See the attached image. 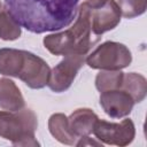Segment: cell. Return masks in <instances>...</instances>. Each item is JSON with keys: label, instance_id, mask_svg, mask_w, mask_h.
Masks as SVG:
<instances>
[{"label": "cell", "instance_id": "3", "mask_svg": "<svg viewBox=\"0 0 147 147\" xmlns=\"http://www.w3.org/2000/svg\"><path fill=\"white\" fill-rule=\"evenodd\" d=\"M37 127V115L29 108L0 111V137L11 141L14 146H39L34 137Z\"/></svg>", "mask_w": 147, "mask_h": 147}, {"label": "cell", "instance_id": "19", "mask_svg": "<svg viewBox=\"0 0 147 147\" xmlns=\"http://www.w3.org/2000/svg\"><path fill=\"white\" fill-rule=\"evenodd\" d=\"M106 1H107V0H86L85 2H86L90 7H92V8H99V7L103 6V5L106 3Z\"/></svg>", "mask_w": 147, "mask_h": 147}, {"label": "cell", "instance_id": "16", "mask_svg": "<svg viewBox=\"0 0 147 147\" xmlns=\"http://www.w3.org/2000/svg\"><path fill=\"white\" fill-rule=\"evenodd\" d=\"M21 25L13 18L6 8L0 10V39L6 41L16 40L21 37Z\"/></svg>", "mask_w": 147, "mask_h": 147}, {"label": "cell", "instance_id": "4", "mask_svg": "<svg viewBox=\"0 0 147 147\" xmlns=\"http://www.w3.org/2000/svg\"><path fill=\"white\" fill-rule=\"evenodd\" d=\"M131 62V51L124 44L110 40L99 45L85 59V63L90 68L100 70H122Z\"/></svg>", "mask_w": 147, "mask_h": 147}, {"label": "cell", "instance_id": "7", "mask_svg": "<svg viewBox=\"0 0 147 147\" xmlns=\"http://www.w3.org/2000/svg\"><path fill=\"white\" fill-rule=\"evenodd\" d=\"M49 72L51 68L44 59L31 52L24 51V62L17 78H20L28 87L33 90L45 87L48 83Z\"/></svg>", "mask_w": 147, "mask_h": 147}, {"label": "cell", "instance_id": "1", "mask_svg": "<svg viewBox=\"0 0 147 147\" xmlns=\"http://www.w3.org/2000/svg\"><path fill=\"white\" fill-rule=\"evenodd\" d=\"M79 0H5L13 18L32 33L59 31L77 16Z\"/></svg>", "mask_w": 147, "mask_h": 147}, {"label": "cell", "instance_id": "15", "mask_svg": "<svg viewBox=\"0 0 147 147\" xmlns=\"http://www.w3.org/2000/svg\"><path fill=\"white\" fill-rule=\"evenodd\" d=\"M123 76L121 70H101L95 77V87L100 93L121 88Z\"/></svg>", "mask_w": 147, "mask_h": 147}, {"label": "cell", "instance_id": "12", "mask_svg": "<svg viewBox=\"0 0 147 147\" xmlns=\"http://www.w3.org/2000/svg\"><path fill=\"white\" fill-rule=\"evenodd\" d=\"M24 62V51L15 48H0V74L18 77Z\"/></svg>", "mask_w": 147, "mask_h": 147}, {"label": "cell", "instance_id": "9", "mask_svg": "<svg viewBox=\"0 0 147 147\" xmlns=\"http://www.w3.org/2000/svg\"><path fill=\"white\" fill-rule=\"evenodd\" d=\"M100 106L110 118H123L133 109V99L122 88L101 92Z\"/></svg>", "mask_w": 147, "mask_h": 147}, {"label": "cell", "instance_id": "2", "mask_svg": "<svg viewBox=\"0 0 147 147\" xmlns=\"http://www.w3.org/2000/svg\"><path fill=\"white\" fill-rule=\"evenodd\" d=\"M99 39L100 37L92 32L91 7L83 2L78 7L74 25L64 31L47 34L42 42L45 48L53 55H87Z\"/></svg>", "mask_w": 147, "mask_h": 147}, {"label": "cell", "instance_id": "6", "mask_svg": "<svg viewBox=\"0 0 147 147\" xmlns=\"http://www.w3.org/2000/svg\"><path fill=\"white\" fill-rule=\"evenodd\" d=\"M86 55H65L49 72L47 86L55 93L67 91L74 83L78 71L85 63Z\"/></svg>", "mask_w": 147, "mask_h": 147}, {"label": "cell", "instance_id": "10", "mask_svg": "<svg viewBox=\"0 0 147 147\" xmlns=\"http://www.w3.org/2000/svg\"><path fill=\"white\" fill-rule=\"evenodd\" d=\"M98 119V115L92 109L78 108L68 117V123L71 132L79 139L93 133V129Z\"/></svg>", "mask_w": 147, "mask_h": 147}, {"label": "cell", "instance_id": "5", "mask_svg": "<svg viewBox=\"0 0 147 147\" xmlns=\"http://www.w3.org/2000/svg\"><path fill=\"white\" fill-rule=\"evenodd\" d=\"M93 133L102 144L124 147L133 141L136 136V127L132 119L130 118H125L119 123L98 119L95 122Z\"/></svg>", "mask_w": 147, "mask_h": 147}, {"label": "cell", "instance_id": "20", "mask_svg": "<svg viewBox=\"0 0 147 147\" xmlns=\"http://www.w3.org/2000/svg\"><path fill=\"white\" fill-rule=\"evenodd\" d=\"M2 8H3V7H2V3H1V2H0V10H1V9H2Z\"/></svg>", "mask_w": 147, "mask_h": 147}, {"label": "cell", "instance_id": "14", "mask_svg": "<svg viewBox=\"0 0 147 147\" xmlns=\"http://www.w3.org/2000/svg\"><path fill=\"white\" fill-rule=\"evenodd\" d=\"M121 88L125 91L134 101V103L141 102L147 94V80L138 72L124 74Z\"/></svg>", "mask_w": 147, "mask_h": 147}, {"label": "cell", "instance_id": "17", "mask_svg": "<svg viewBox=\"0 0 147 147\" xmlns=\"http://www.w3.org/2000/svg\"><path fill=\"white\" fill-rule=\"evenodd\" d=\"M117 5L123 17L133 18L146 11L147 0H118Z\"/></svg>", "mask_w": 147, "mask_h": 147}, {"label": "cell", "instance_id": "11", "mask_svg": "<svg viewBox=\"0 0 147 147\" xmlns=\"http://www.w3.org/2000/svg\"><path fill=\"white\" fill-rule=\"evenodd\" d=\"M24 106V98L15 82L6 77L0 78V108L8 111H17Z\"/></svg>", "mask_w": 147, "mask_h": 147}, {"label": "cell", "instance_id": "18", "mask_svg": "<svg viewBox=\"0 0 147 147\" xmlns=\"http://www.w3.org/2000/svg\"><path fill=\"white\" fill-rule=\"evenodd\" d=\"M88 145H94V146H102V142L100 141H95V140H92L90 138V136L87 137H83V138H79V141L76 142V146H88Z\"/></svg>", "mask_w": 147, "mask_h": 147}, {"label": "cell", "instance_id": "8", "mask_svg": "<svg viewBox=\"0 0 147 147\" xmlns=\"http://www.w3.org/2000/svg\"><path fill=\"white\" fill-rule=\"evenodd\" d=\"M121 10L115 0H107L99 8L91 7V26L95 36H101L115 29L121 22Z\"/></svg>", "mask_w": 147, "mask_h": 147}, {"label": "cell", "instance_id": "13", "mask_svg": "<svg viewBox=\"0 0 147 147\" xmlns=\"http://www.w3.org/2000/svg\"><path fill=\"white\" fill-rule=\"evenodd\" d=\"M48 130L49 133L61 144L64 145H76L77 137L71 132L68 123V117L62 113H56L51 115L48 118Z\"/></svg>", "mask_w": 147, "mask_h": 147}]
</instances>
